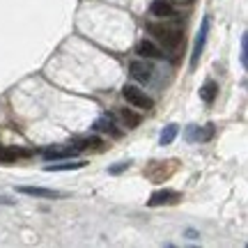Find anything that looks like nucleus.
Here are the masks:
<instances>
[{"instance_id": "1", "label": "nucleus", "mask_w": 248, "mask_h": 248, "mask_svg": "<svg viewBox=\"0 0 248 248\" xmlns=\"http://www.w3.org/2000/svg\"><path fill=\"white\" fill-rule=\"evenodd\" d=\"M147 32H150L159 44H163V48H170V51L179 48V44L184 42V35H182V26H179V23H150V26H147Z\"/></svg>"}, {"instance_id": "2", "label": "nucleus", "mask_w": 248, "mask_h": 248, "mask_svg": "<svg viewBox=\"0 0 248 248\" xmlns=\"http://www.w3.org/2000/svg\"><path fill=\"white\" fill-rule=\"evenodd\" d=\"M122 97L126 99V104H131L133 108H142V110H152L154 108V99L150 94H145V90L136 88V85H124Z\"/></svg>"}, {"instance_id": "3", "label": "nucleus", "mask_w": 248, "mask_h": 248, "mask_svg": "<svg viewBox=\"0 0 248 248\" xmlns=\"http://www.w3.org/2000/svg\"><path fill=\"white\" fill-rule=\"evenodd\" d=\"M209 28H212V18L204 16L202 23H200V30H198V37H195V44H193V53H191V64H198L200 55L204 51V44H207V37H209Z\"/></svg>"}, {"instance_id": "4", "label": "nucleus", "mask_w": 248, "mask_h": 248, "mask_svg": "<svg viewBox=\"0 0 248 248\" xmlns=\"http://www.w3.org/2000/svg\"><path fill=\"white\" fill-rule=\"evenodd\" d=\"M182 200V193L179 191H172V188H161V191H154L147 200V207H161V204H177Z\"/></svg>"}, {"instance_id": "5", "label": "nucleus", "mask_w": 248, "mask_h": 248, "mask_svg": "<svg viewBox=\"0 0 248 248\" xmlns=\"http://www.w3.org/2000/svg\"><path fill=\"white\" fill-rule=\"evenodd\" d=\"M129 74H131V78H136L138 83H150V80H152V74H154V69H152L150 62H145V60H133L131 64H129Z\"/></svg>"}, {"instance_id": "6", "label": "nucleus", "mask_w": 248, "mask_h": 248, "mask_svg": "<svg viewBox=\"0 0 248 248\" xmlns=\"http://www.w3.org/2000/svg\"><path fill=\"white\" fill-rule=\"evenodd\" d=\"M214 136V124H204V126H195L191 124L186 129V140L188 142H204V140H212Z\"/></svg>"}, {"instance_id": "7", "label": "nucleus", "mask_w": 248, "mask_h": 248, "mask_svg": "<svg viewBox=\"0 0 248 248\" xmlns=\"http://www.w3.org/2000/svg\"><path fill=\"white\" fill-rule=\"evenodd\" d=\"M18 193L23 195H32V198H44V200H53V198H62L60 191L53 188H42V186H16Z\"/></svg>"}, {"instance_id": "8", "label": "nucleus", "mask_w": 248, "mask_h": 248, "mask_svg": "<svg viewBox=\"0 0 248 248\" xmlns=\"http://www.w3.org/2000/svg\"><path fill=\"white\" fill-rule=\"evenodd\" d=\"M76 147H71V145H67V147H48V150H44V159L46 161H64V159H74L76 156Z\"/></svg>"}, {"instance_id": "9", "label": "nucleus", "mask_w": 248, "mask_h": 248, "mask_svg": "<svg viewBox=\"0 0 248 248\" xmlns=\"http://www.w3.org/2000/svg\"><path fill=\"white\" fill-rule=\"evenodd\" d=\"M88 166V161H71V159H64V163H58V161H48V166H46V172H64V170H80Z\"/></svg>"}, {"instance_id": "10", "label": "nucleus", "mask_w": 248, "mask_h": 248, "mask_svg": "<svg viewBox=\"0 0 248 248\" xmlns=\"http://www.w3.org/2000/svg\"><path fill=\"white\" fill-rule=\"evenodd\" d=\"M150 12H152V16H159V18H170V16H175V7L170 5L168 0H152Z\"/></svg>"}, {"instance_id": "11", "label": "nucleus", "mask_w": 248, "mask_h": 248, "mask_svg": "<svg viewBox=\"0 0 248 248\" xmlns=\"http://www.w3.org/2000/svg\"><path fill=\"white\" fill-rule=\"evenodd\" d=\"M138 53H140L142 58L159 60V58H163V48H161V46H156L154 42H150V39H142L140 44H138Z\"/></svg>"}, {"instance_id": "12", "label": "nucleus", "mask_w": 248, "mask_h": 248, "mask_svg": "<svg viewBox=\"0 0 248 248\" xmlns=\"http://www.w3.org/2000/svg\"><path fill=\"white\" fill-rule=\"evenodd\" d=\"M94 131L99 133H108V136H113V138H120L122 131L115 126V122L110 120V117H99L97 122H94Z\"/></svg>"}, {"instance_id": "13", "label": "nucleus", "mask_w": 248, "mask_h": 248, "mask_svg": "<svg viewBox=\"0 0 248 248\" xmlns=\"http://www.w3.org/2000/svg\"><path fill=\"white\" fill-rule=\"evenodd\" d=\"M117 117L122 120V124H126V129H136L142 122V115L133 113L131 108H117Z\"/></svg>"}, {"instance_id": "14", "label": "nucleus", "mask_w": 248, "mask_h": 248, "mask_svg": "<svg viewBox=\"0 0 248 248\" xmlns=\"http://www.w3.org/2000/svg\"><path fill=\"white\" fill-rule=\"evenodd\" d=\"M216 94H218V85L214 80H207L202 88H200V99H202L204 104H214Z\"/></svg>"}, {"instance_id": "15", "label": "nucleus", "mask_w": 248, "mask_h": 248, "mask_svg": "<svg viewBox=\"0 0 248 248\" xmlns=\"http://www.w3.org/2000/svg\"><path fill=\"white\" fill-rule=\"evenodd\" d=\"M177 133H179V126H177V124H168V126L161 131L159 142H161V145H170V142L177 138Z\"/></svg>"}, {"instance_id": "16", "label": "nucleus", "mask_w": 248, "mask_h": 248, "mask_svg": "<svg viewBox=\"0 0 248 248\" xmlns=\"http://www.w3.org/2000/svg\"><path fill=\"white\" fill-rule=\"evenodd\" d=\"M99 145H104V140L99 136H85V138L76 140V150H90V147H99Z\"/></svg>"}, {"instance_id": "17", "label": "nucleus", "mask_w": 248, "mask_h": 248, "mask_svg": "<svg viewBox=\"0 0 248 248\" xmlns=\"http://www.w3.org/2000/svg\"><path fill=\"white\" fill-rule=\"evenodd\" d=\"M21 154H26V152L12 150V147H0V163H14Z\"/></svg>"}, {"instance_id": "18", "label": "nucleus", "mask_w": 248, "mask_h": 248, "mask_svg": "<svg viewBox=\"0 0 248 248\" xmlns=\"http://www.w3.org/2000/svg\"><path fill=\"white\" fill-rule=\"evenodd\" d=\"M239 60H241V67L246 69V67H248V35H246V32L241 35V53H239Z\"/></svg>"}, {"instance_id": "19", "label": "nucleus", "mask_w": 248, "mask_h": 248, "mask_svg": "<svg viewBox=\"0 0 248 248\" xmlns=\"http://www.w3.org/2000/svg\"><path fill=\"white\" fill-rule=\"evenodd\" d=\"M126 168H129V161H122V163L113 166V168L108 170V172H110V175H120V172H122V170H126Z\"/></svg>"}, {"instance_id": "20", "label": "nucleus", "mask_w": 248, "mask_h": 248, "mask_svg": "<svg viewBox=\"0 0 248 248\" xmlns=\"http://www.w3.org/2000/svg\"><path fill=\"white\" fill-rule=\"evenodd\" d=\"M186 237H188V239H198L200 234H198L195 230H191V228H188V230H186Z\"/></svg>"}]
</instances>
